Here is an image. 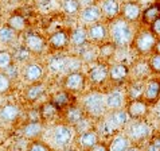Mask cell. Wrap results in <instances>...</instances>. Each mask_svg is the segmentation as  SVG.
Returning <instances> with one entry per match:
<instances>
[{"label":"cell","mask_w":160,"mask_h":151,"mask_svg":"<svg viewBox=\"0 0 160 151\" xmlns=\"http://www.w3.org/2000/svg\"><path fill=\"white\" fill-rule=\"evenodd\" d=\"M109 34L112 37V42L117 47H127L135 39V31L131 24V22H128L122 18L118 19H113L109 24Z\"/></svg>","instance_id":"6da1fadb"},{"label":"cell","mask_w":160,"mask_h":151,"mask_svg":"<svg viewBox=\"0 0 160 151\" xmlns=\"http://www.w3.org/2000/svg\"><path fill=\"white\" fill-rule=\"evenodd\" d=\"M105 100L104 96L98 92H92L86 95V97L83 99L82 108L85 111V113L90 115L93 117H100L105 111Z\"/></svg>","instance_id":"7a4b0ae2"},{"label":"cell","mask_w":160,"mask_h":151,"mask_svg":"<svg viewBox=\"0 0 160 151\" xmlns=\"http://www.w3.org/2000/svg\"><path fill=\"white\" fill-rule=\"evenodd\" d=\"M156 42L158 38L151 33V30H143L135 35L132 43L140 54H149V53H153Z\"/></svg>","instance_id":"3957f363"},{"label":"cell","mask_w":160,"mask_h":151,"mask_svg":"<svg viewBox=\"0 0 160 151\" xmlns=\"http://www.w3.org/2000/svg\"><path fill=\"white\" fill-rule=\"evenodd\" d=\"M152 134V128L144 119L141 120H133L127 128V135L131 139V142H144Z\"/></svg>","instance_id":"277c9868"},{"label":"cell","mask_w":160,"mask_h":151,"mask_svg":"<svg viewBox=\"0 0 160 151\" xmlns=\"http://www.w3.org/2000/svg\"><path fill=\"white\" fill-rule=\"evenodd\" d=\"M149 104L141 97V99H135L129 100V103L127 104V112L129 115V117L133 120H141L144 119L149 112Z\"/></svg>","instance_id":"5b68a950"},{"label":"cell","mask_w":160,"mask_h":151,"mask_svg":"<svg viewBox=\"0 0 160 151\" xmlns=\"http://www.w3.org/2000/svg\"><path fill=\"white\" fill-rule=\"evenodd\" d=\"M143 99L151 105H156L160 101V80L151 78L145 82Z\"/></svg>","instance_id":"8992f818"},{"label":"cell","mask_w":160,"mask_h":151,"mask_svg":"<svg viewBox=\"0 0 160 151\" xmlns=\"http://www.w3.org/2000/svg\"><path fill=\"white\" fill-rule=\"evenodd\" d=\"M85 82H86V77L81 72H73L65 77L63 86L69 92H81L85 88Z\"/></svg>","instance_id":"52a82bcc"},{"label":"cell","mask_w":160,"mask_h":151,"mask_svg":"<svg viewBox=\"0 0 160 151\" xmlns=\"http://www.w3.org/2000/svg\"><path fill=\"white\" fill-rule=\"evenodd\" d=\"M52 138H54V142L57 143V146H59V147H66L73 139V131L69 126L61 124V126H57L54 128Z\"/></svg>","instance_id":"ba28073f"},{"label":"cell","mask_w":160,"mask_h":151,"mask_svg":"<svg viewBox=\"0 0 160 151\" xmlns=\"http://www.w3.org/2000/svg\"><path fill=\"white\" fill-rule=\"evenodd\" d=\"M141 8H140V4L136 3V2H125L122 4L121 10H120V14H121L122 19H125L128 22H136L139 18H141Z\"/></svg>","instance_id":"9c48e42d"},{"label":"cell","mask_w":160,"mask_h":151,"mask_svg":"<svg viewBox=\"0 0 160 151\" xmlns=\"http://www.w3.org/2000/svg\"><path fill=\"white\" fill-rule=\"evenodd\" d=\"M128 76H129V68L122 62L113 64L109 68V80L112 82L121 84L128 78Z\"/></svg>","instance_id":"30bf717a"},{"label":"cell","mask_w":160,"mask_h":151,"mask_svg":"<svg viewBox=\"0 0 160 151\" xmlns=\"http://www.w3.org/2000/svg\"><path fill=\"white\" fill-rule=\"evenodd\" d=\"M89 78L93 84H104L106 78H109V68L105 64H97L93 68L89 69Z\"/></svg>","instance_id":"8fae6325"},{"label":"cell","mask_w":160,"mask_h":151,"mask_svg":"<svg viewBox=\"0 0 160 151\" xmlns=\"http://www.w3.org/2000/svg\"><path fill=\"white\" fill-rule=\"evenodd\" d=\"M24 46L32 53H42L44 50V39L39 34L27 33L24 35Z\"/></svg>","instance_id":"7c38bea8"},{"label":"cell","mask_w":160,"mask_h":151,"mask_svg":"<svg viewBox=\"0 0 160 151\" xmlns=\"http://www.w3.org/2000/svg\"><path fill=\"white\" fill-rule=\"evenodd\" d=\"M108 33L109 31L106 30V27L100 22H97L94 24H90V27L88 29V37H89V41L94 42V43H98V42H104L106 37H108Z\"/></svg>","instance_id":"4fadbf2b"},{"label":"cell","mask_w":160,"mask_h":151,"mask_svg":"<svg viewBox=\"0 0 160 151\" xmlns=\"http://www.w3.org/2000/svg\"><path fill=\"white\" fill-rule=\"evenodd\" d=\"M70 42V35L63 30H58L54 34H51L50 39H48V45L54 50H62L69 45Z\"/></svg>","instance_id":"5bb4252c"},{"label":"cell","mask_w":160,"mask_h":151,"mask_svg":"<svg viewBox=\"0 0 160 151\" xmlns=\"http://www.w3.org/2000/svg\"><path fill=\"white\" fill-rule=\"evenodd\" d=\"M124 104H125V95L121 91H112L105 97V105L110 111L121 109Z\"/></svg>","instance_id":"9a60e30c"},{"label":"cell","mask_w":160,"mask_h":151,"mask_svg":"<svg viewBox=\"0 0 160 151\" xmlns=\"http://www.w3.org/2000/svg\"><path fill=\"white\" fill-rule=\"evenodd\" d=\"M51 103L54 104L59 111H62V109L69 108L70 105H73L74 96L69 91H62V92H58V93H55V95L52 96Z\"/></svg>","instance_id":"2e32d148"},{"label":"cell","mask_w":160,"mask_h":151,"mask_svg":"<svg viewBox=\"0 0 160 151\" xmlns=\"http://www.w3.org/2000/svg\"><path fill=\"white\" fill-rule=\"evenodd\" d=\"M85 111L81 107H75V105H70L69 108H66L65 111V119L66 122L72 126H77L79 122H82L85 119Z\"/></svg>","instance_id":"e0dca14e"},{"label":"cell","mask_w":160,"mask_h":151,"mask_svg":"<svg viewBox=\"0 0 160 151\" xmlns=\"http://www.w3.org/2000/svg\"><path fill=\"white\" fill-rule=\"evenodd\" d=\"M101 15H102V11L97 6L85 7L81 12V20L85 24H94L101 19Z\"/></svg>","instance_id":"ac0fdd59"},{"label":"cell","mask_w":160,"mask_h":151,"mask_svg":"<svg viewBox=\"0 0 160 151\" xmlns=\"http://www.w3.org/2000/svg\"><path fill=\"white\" fill-rule=\"evenodd\" d=\"M24 80H27L28 82H37L42 78L43 76V68L37 62H32V64H28L24 68Z\"/></svg>","instance_id":"d6986e66"},{"label":"cell","mask_w":160,"mask_h":151,"mask_svg":"<svg viewBox=\"0 0 160 151\" xmlns=\"http://www.w3.org/2000/svg\"><path fill=\"white\" fill-rule=\"evenodd\" d=\"M159 16H160V3H155L148 6L141 12V22H143V24L151 26Z\"/></svg>","instance_id":"ffe728a7"},{"label":"cell","mask_w":160,"mask_h":151,"mask_svg":"<svg viewBox=\"0 0 160 151\" xmlns=\"http://www.w3.org/2000/svg\"><path fill=\"white\" fill-rule=\"evenodd\" d=\"M89 37H88V30L83 27H77L70 33V43L75 47H82L88 45Z\"/></svg>","instance_id":"44dd1931"},{"label":"cell","mask_w":160,"mask_h":151,"mask_svg":"<svg viewBox=\"0 0 160 151\" xmlns=\"http://www.w3.org/2000/svg\"><path fill=\"white\" fill-rule=\"evenodd\" d=\"M19 115H20V108L15 104H6L0 109V119L7 123L15 122L19 117Z\"/></svg>","instance_id":"7402d4cb"},{"label":"cell","mask_w":160,"mask_h":151,"mask_svg":"<svg viewBox=\"0 0 160 151\" xmlns=\"http://www.w3.org/2000/svg\"><path fill=\"white\" fill-rule=\"evenodd\" d=\"M43 132V126L41 122H30L22 128V134L27 139H37L42 135Z\"/></svg>","instance_id":"603a6c76"},{"label":"cell","mask_w":160,"mask_h":151,"mask_svg":"<svg viewBox=\"0 0 160 151\" xmlns=\"http://www.w3.org/2000/svg\"><path fill=\"white\" fill-rule=\"evenodd\" d=\"M120 4L117 0H104L101 4L102 15H105L108 19H116V16L120 14Z\"/></svg>","instance_id":"cb8c5ba5"},{"label":"cell","mask_w":160,"mask_h":151,"mask_svg":"<svg viewBox=\"0 0 160 151\" xmlns=\"http://www.w3.org/2000/svg\"><path fill=\"white\" fill-rule=\"evenodd\" d=\"M100 142V136H98V132L94 131V130H88V131H83L81 132V136H79V143L83 148L89 150L90 147H93L94 144H97Z\"/></svg>","instance_id":"d4e9b609"},{"label":"cell","mask_w":160,"mask_h":151,"mask_svg":"<svg viewBox=\"0 0 160 151\" xmlns=\"http://www.w3.org/2000/svg\"><path fill=\"white\" fill-rule=\"evenodd\" d=\"M110 119V122H112L114 126H116L118 130L121 127H125L128 123H129V115H128L127 109H116V111H112V113L108 116Z\"/></svg>","instance_id":"484cf974"},{"label":"cell","mask_w":160,"mask_h":151,"mask_svg":"<svg viewBox=\"0 0 160 151\" xmlns=\"http://www.w3.org/2000/svg\"><path fill=\"white\" fill-rule=\"evenodd\" d=\"M144 89H145V84L143 80H137L133 81L127 89V97L129 100H135V99H141L144 95Z\"/></svg>","instance_id":"4316f807"},{"label":"cell","mask_w":160,"mask_h":151,"mask_svg":"<svg viewBox=\"0 0 160 151\" xmlns=\"http://www.w3.org/2000/svg\"><path fill=\"white\" fill-rule=\"evenodd\" d=\"M131 147V139L128 135L114 136L109 144V151H127Z\"/></svg>","instance_id":"83f0119b"},{"label":"cell","mask_w":160,"mask_h":151,"mask_svg":"<svg viewBox=\"0 0 160 151\" xmlns=\"http://www.w3.org/2000/svg\"><path fill=\"white\" fill-rule=\"evenodd\" d=\"M44 86L42 84H32L31 86L27 88V91H26V99L31 103H34V101L39 100L41 97L44 95Z\"/></svg>","instance_id":"f1b7e54d"},{"label":"cell","mask_w":160,"mask_h":151,"mask_svg":"<svg viewBox=\"0 0 160 151\" xmlns=\"http://www.w3.org/2000/svg\"><path fill=\"white\" fill-rule=\"evenodd\" d=\"M16 39V31L12 30L10 26H3L0 29V43H4V45H11Z\"/></svg>","instance_id":"f546056e"},{"label":"cell","mask_w":160,"mask_h":151,"mask_svg":"<svg viewBox=\"0 0 160 151\" xmlns=\"http://www.w3.org/2000/svg\"><path fill=\"white\" fill-rule=\"evenodd\" d=\"M41 117L42 119H46V120H51L52 117L57 116V113L59 112V109L57 108V107L51 103V101H48V103H44L41 108Z\"/></svg>","instance_id":"4dcf8cb0"},{"label":"cell","mask_w":160,"mask_h":151,"mask_svg":"<svg viewBox=\"0 0 160 151\" xmlns=\"http://www.w3.org/2000/svg\"><path fill=\"white\" fill-rule=\"evenodd\" d=\"M7 24L10 26L12 30H15L16 33H19V31H23L26 27V19L19 14H14L7 20Z\"/></svg>","instance_id":"1f68e13d"},{"label":"cell","mask_w":160,"mask_h":151,"mask_svg":"<svg viewBox=\"0 0 160 151\" xmlns=\"http://www.w3.org/2000/svg\"><path fill=\"white\" fill-rule=\"evenodd\" d=\"M78 55L82 58V61H85V62H94L97 60V53L96 50L93 47L89 46V43L85 46H82V47H79V51H78Z\"/></svg>","instance_id":"d6a6232c"},{"label":"cell","mask_w":160,"mask_h":151,"mask_svg":"<svg viewBox=\"0 0 160 151\" xmlns=\"http://www.w3.org/2000/svg\"><path fill=\"white\" fill-rule=\"evenodd\" d=\"M48 66L52 72L55 73H59V72H63L65 68H66V58L62 55H54L51 57L50 61H48Z\"/></svg>","instance_id":"836d02e7"},{"label":"cell","mask_w":160,"mask_h":151,"mask_svg":"<svg viewBox=\"0 0 160 151\" xmlns=\"http://www.w3.org/2000/svg\"><path fill=\"white\" fill-rule=\"evenodd\" d=\"M116 45H114L113 42H105V43H102V45L100 46V50H98V57H101V58H105V60H108L110 58L113 54H114V51H116Z\"/></svg>","instance_id":"e575fe53"},{"label":"cell","mask_w":160,"mask_h":151,"mask_svg":"<svg viewBox=\"0 0 160 151\" xmlns=\"http://www.w3.org/2000/svg\"><path fill=\"white\" fill-rule=\"evenodd\" d=\"M62 8H63V11L68 15H75L79 11L81 6H79V3L77 2V0H63Z\"/></svg>","instance_id":"d590c367"},{"label":"cell","mask_w":160,"mask_h":151,"mask_svg":"<svg viewBox=\"0 0 160 151\" xmlns=\"http://www.w3.org/2000/svg\"><path fill=\"white\" fill-rule=\"evenodd\" d=\"M14 62V55L8 50L0 51V70H7Z\"/></svg>","instance_id":"8d00e7d4"},{"label":"cell","mask_w":160,"mask_h":151,"mask_svg":"<svg viewBox=\"0 0 160 151\" xmlns=\"http://www.w3.org/2000/svg\"><path fill=\"white\" fill-rule=\"evenodd\" d=\"M147 62H148V66L152 74H160V53L153 51Z\"/></svg>","instance_id":"74e56055"},{"label":"cell","mask_w":160,"mask_h":151,"mask_svg":"<svg viewBox=\"0 0 160 151\" xmlns=\"http://www.w3.org/2000/svg\"><path fill=\"white\" fill-rule=\"evenodd\" d=\"M82 61L79 57H69L66 58V70H69V73L73 72H79V68H81Z\"/></svg>","instance_id":"f35d334b"},{"label":"cell","mask_w":160,"mask_h":151,"mask_svg":"<svg viewBox=\"0 0 160 151\" xmlns=\"http://www.w3.org/2000/svg\"><path fill=\"white\" fill-rule=\"evenodd\" d=\"M144 151H160V134L151 136Z\"/></svg>","instance_id":"ab89813d"},{"label":"cell","mask_w":160,"mask_h":151,"mask_svg":"<svg viewBox=\"0 0 160 151\" xmlns=\"http://www.w3.org/2000/svg\"><path fill=\"white\" fill-rule=\"evenodd\" d=\"M30 50L26 46H22L19 47L18 50L15 51V58L18 61H20V62H26V61H28L30 60Z\"/></svg>","instance_id":"60d3db41"},{"label":"cell","mask_w":160,"mask_h":151,"mask_svg":"<svg viewBox=\"0 0 160 151\" xmlns=\"http://www.w3.org/2000/svg\"><path fill=\"white\" fill-rule=\"evenodd\" d=\"M11 88V78L6 73H0V93H6Z\"/></svg>","instance_id":"b9f144b4"},{"label":"cell","mask_w":160,"mask_h":151,"mask_svg":"<svg viewBox=\"0 0 160 151\" xmlns=\"http://www.w3.org/2000/svg\"><path fill=\"white\" fill-rule=\"evenodd\" d=\"M28 151H48V147H47V144H44L41 140H34L30 144Z\"/></svg>","instance_id":"7bdbcfd3"},{"label":"cell","mask_w":160,"mask_h":151,"mask_svg":"<svg viewBox=\"0 0 160 151\" xmlns=\"http://www.w3.org/2000/svg\"><path fill=\"white\" fill-rule=\"evenodd\" d=\"M149 30H151V33H152L158 39L160 38V16L149 26Z\"/></svg>","instance_id":"ee69618b"},{"label":"cell","mask_w":160,"mask_h":151,"mask_svg":"<svg viewBox=\"0 0 160 151\" xmlns=\"http://www.w3.org/2000/svg\"><path fill=\"white\" fill-rule=\"evenodd\" d=\"M4 73H6L10 78H16L18 77V69H16V66L14 64H12L7 70H4Z\"/></svg>","instance_id":"f6af8a7d"},{"label":"cell","mask_w":160,"mask_h":151,"mask_svg":"<svg viewBox=\"0 0 160 151\" xmlns=\"http://www.w3.org/2000/svg\"><path fill=\"white\" fill-rule=\"evenodd\" d=\"M88 151H109V147L106 146L105 143H97V144H94L93 147H90Z\"/></svg>","instance_id":"bcb514c9"},{"label":"cell","mask_w":160,"mask_h":151,"mask_svg":"<svg viewBox=\"0 0 160 151\" xmlns=\"http://www.w3.org/2000/svg\"><path fill=\"white\" fill-rule=\"evenodd\" d=\"M77 2L79 3V6L85 8V7H90V6H94L96 0H77Z\"/></svg>","instance_id":"7dc6e473"},{"label":"cell","mask_w":160,"mask_h":151,"mask_svg":"<svg viewBox=\"0 0 160 151\" xmlns=\"http://www.w3.org/2000/svg\"><path fill=\"white\" fill-rule=\"evenodd\" d=\"M153 51L160 53V38L158 39V42H156V46H155V50H153Z\"/></svg>","instance_id":"c3c4849f"},{"label":"cell","mask_w":160,"mask_h":151,"mask_svg":"<svg viewBox=\"0 0 160 151\" xmlns=\"http://www.w3.org/2000/svg\"><path fill=\"white\" fill-rule=\"evenodd\" d=\"M127 151H139V150H137L136 147H131V148H128Z\"/></svg>","instance_id":"681fc988"},{"label":"cell","mask_w":160,"mask_h":151,"mask_svg":"<svg viewBox=\"0 0 160 151\" xmlns=\"http://www.w3.org/2000/svg\"><path fill=\"white\" fill-rule=\"evenodd\" d=\"M65 151H74L73 148H69V150H65Z\"/></svg>","instance_id":"f907efd6"},{"label":"cell","mask_w":160,"mask_h":151,"mask_svg":"<svg viewBox=\"0 0 160 151\" xmlns=\"http://www.w3.org/2000/svg\"><path fill=\"white\" fill-rule=\"evenodd\" d=\"M125 2H129V0H125Z\"/></svg>","instance_id":"816d5d0a"}]
</instances>
